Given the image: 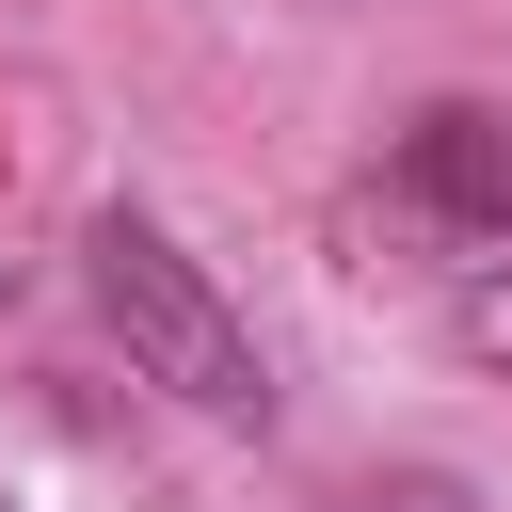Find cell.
Wrapping results in <instances>:
<instances>
[{"instance_id":"obj_1","label":"cell","mask_w":512,"mask_h":512,"mask_svg":"<svg viewBox=\"0 0 512 512\" xmlns=\"http://www.w3.org/2000/svg\"><path fill=\"white\" fill-rule=\"evenodd\" d=\"M80 288H96V320L128 336L144 384H176V400L224 416V432L272 416V352H256V320L208 288V256H192L160 208H96V224H80Z\"/></svg>"},{"instance_id":"obj_2","label":"cell","mask_w":512,"mask_h":512,"mask_svg":"<svg viewBox=\"0 0 512 512\" xmlns=\"http://www.w3.org/2000/svg\"><path fill=\"white\" fill-rule=\"evenodd\" d=\"M400 208L416 224H448V240H512V112L496 96H432L416 128H400Z\"/></svg>"},{"instance_id":"obj_3","label":"cell","mask_w":512,"mask_h":512,"mask_svg":"<svg viewBox=\"0 0 512 512\" xmlns=\"http://www.w3.org/2000/svg\"><path fill=\"white\" fill-rule=\"evenodd\" d=\"M320 512H480L448 464H384V480H352V496H320Z\"/></svg>"},{"instance_id":"obj_4","label":"cell","mask_w":512,"mask_h":512,"mask_svg":"<svg viewBox=\"0 0 512 512\" xmlns=\"http://www.w3.org/2000/svg\"><path fill=\"white\" fill-rule=\"evenodd\" d=\"M448 336H464V368H512V272H480V288L448 304Z\"/></svg>"}]
</instances>
